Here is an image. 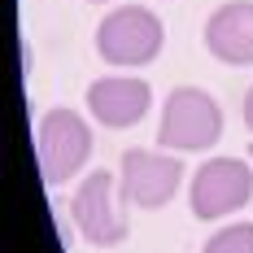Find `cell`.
<instances>
[{"label": "cell", "mask_w": 253, "mask_h": 253, "mask_svg": "<svg viewBox=\"0 0 253 253\" xmlns=\"http://www.w3.org/2000/svg\"><path fill=\"white\" fill-rule=\"evenodd\" d=\"M162 44H166V26L144 4H118L96 26V52H101V61L118 66V70L149 66L162 52Z\"/></svg>", "instance_id": "6da1fadb"}, {"label": "cell", "mask_w": 253, "mask_h": 253, "mask_svg": "<svg viewBox=\"0 0 253 253\" xmlns=\"http://www.w3.org/2000/svg\"><path fill=\"white\" fill-rule=\"evenodd\" d=\"M35 153H40V175L48 188L75 179L83 162L92 157V126L75 109H48L35 126Z\"/></svg>", "instance_id": "7a4b0ae2"}, {"label": "cell", "mask_w": 253, "mask_h": 253, "mask_svg": "<svg viewBox=\"0 0 253 253\" xmlns=\"http://www.w3.org/2000/svg\"><path fill=\"white\" fill-rule=\"evenodd\" d=\"M162 149L197 153L223 140V109L201 87H175L162 105V126H157Z\"/></svg>", "instance_id": "3957f363"}, {"label": "cell", "mask_w": 253, "mask_h": 253, "mask_svg": "<svg viewBox=\"0 0 253 253\" xmlns=\"http://www.w3.org/2000/svg\"><path fill=\"white\" fill-rule=\"evenodd\" d=\"M70 214H75V227L87 245H123L126 240V214H123V192H118V179L109 170H92L75 188V201H70Z\"/></svg>", "instance_id": "277c9868"}, {"label": "cell", "mask_w": 253, "mask_h": 253, "mask_svg": "<svg viewBox=\"0 0 253 253\" xmlns=\"http://www.w3.org/2000/svg\"><path fill=\"white\" fill-rule=\"evenodd\" d=\"M179 179H183L179 157L153 153V149H126L123 153V175H118V192L135 210H162L179 192Z\"/></svg>", "instance_id": "5b68a950"}, {"label": "cell", "mask_w": 253, "mask_h": 253, "mask_svg": "<svg viewBox=\"0 0 253 253\" xmlns=\"http://www.w3.org/2000/svg\"><path fill=\"white\" fill-rule=\"evenodd\" d=\"M249 197H253V170L240 157H210L201 170L192 175V188H188L192 214H197L201 223L240 210Z\"/></svg>", "instance_id": "8992f818"}, {"label": "cell", "mask_w": 253, "mask_h": 253, "mask_svg": "<svg viewBox=\"0 0 253 253\" xmlns=\"http://www.w3.org/2000/svg\"><path fill=\"white\" fill-rule=\"evenodd\" d=\"M153 105V87L144 79H131V75H109V79H96L87 83V109L92 118L109 131H126L135 126Z\"/></svg>", "instance_id": "52a82bcc"}, {"label": "cell", "mask_w": 253, "mask_h": 253, "mask_svg": "<svg viewBox=\"0 0 253 253\" xmlns=\"http://www.w3.org/2000/svg\"><path fill=\"white\" fill-rule=\"evenodd\" d=\"M205 48L223 66H253V0H227L205 18Z\"/></svg>", "instance_id": "ba28073f"}, {"label": "cell", "mask_w": 253, "mask_h": 253, "mask_svg": "<svg viewBox=\"0 0 253 253\" xmlns=\"http://www.w3.org/2000/svg\"><path fill=\"white\" fill-rule=\"evenodd\" d=\"M201 253H253V223H231L205 240Z\"/></svg>", "instance_id": "9c48e42d"}, {"label": "cell", "mask_w": 253, "mask_h": 253, "mask_svg": "<svg viewBox=\"0 0 253 253\" xmlns=\"http://www.w3.org/2000/svg\"><path fill=\"white\" fill-rule=\"evenodd\" d=\"M245 126H249V131H253V87H249V92H245Z\"/></svg>", "instance_id": "30bf717a"}, {"label": "cell", "mask_w": 253, "mask_h": 253, "mask_svg": "<svg viewBox=\"0 0 253 253\" xmlns=\"http://www.w3.org/2000/svg\"><path fill=\"white\" fill-rule=\"evenodd\" d=\"M249 162H253V144H249Z\"/></svg>", "instance_id": "8fae6325"}, {"label": "cell", "mask_w": 253, "mask_h": 253, "mask_svg": "<svg viewBox=\"0 0 253 253\" xmlns=\"http://www.w3.org/2000/svg\"><path fill=\"white\" fill-rule=\"evenodd\" d=\"M96 4H105V0H96Z\"/></svg>", "instance_id": "7c38bea8"}]
</instances>
